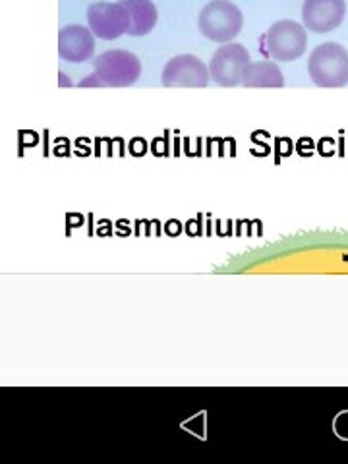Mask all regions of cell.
<instances>
[{
  "instance_id": "cell-7",
  "label": "cell",
  "mask_w": 348,
  "mask_h": 464,
  "mask_svg": "<svg viewBox=\"0 0 348 464\" xmlns=\"http://www.w3.org/2000/svg\"><path fill=\"white\" fill-rule=\"evenodd\" d=\"M209 78V68L198 56L178 55L167 62L161 83L164 88H205Z\"/></svg>"
},
{
  "instance_id": "cell-4",
  "label": "cell",
  "mask_w": 348,
  "mask_h": 464,
  "mask_svg": "<svg viewBox=\"0 0 348 464\" xmlns=\"http://www.w3.org/2000/svg\"><path fill=\"white\" fill-rule=\"evenodd\" d=\"M267 53L277 62L298 60L306 53V28L292 20H280L265 35Z\"/></svg>"
},
{
  "instance_id": "cell-9",
  "label": "cell",
  "mask_w": 348,
  "mask_h": 464,
  "mask_svg": "<svg viewBox=\"0 0 348 464\" xmlns=\"http://www.w3.org/2000/svg\"><path fill=\"white\" fill-rule=\"evenodd\" d=\"M95 35L91 29H85L83 26L72 23L60 29L58 33V55L62 60L80 62L89 60L95 53Z\"/></svg>"
},
{
  "instance_id": "cell-1",
  "label": "cell",
  "mask_w": 348,
  "mask_h": 464,
  "mask_svg": "<svg viewBox=\"0 0 348 464\" xmlns=\"http://www.w3.org/2000/svg\"><path fill=\"white\" fill-rule=\"evenodd\" d=\"M307 74L320 88H344L348 83V51L339 43H323L307 60Z\"/></svg>"
},
{
  "instance_id": "cell-10",
  "label": "cell",
  "mask_w": 348,
  "mask_h": 464,
  "mask_svg": "<svg viewBox=\"0 0 348 464\" xmlns=\"http://www.w3.org/2000/svg\"><path fill=\"white\" fill-rule=\"evenodd\" d=\"M120 2L130 14V28H128L130 37H144L153 31L159 14L151 0H120Z\"/></svg>"
},
{
  "instance_id": "cell-6",
  "label": "cell",
  "mask_w": 348,
  "mask_h": 464,
  "mask_svg": "<svg viewBox=\"0 0 348 464\" xmlns=\"http://www.w3.org/2000/svg\"><path fill=\"white\" fill-rule=\"evenodd\" d=\"M88 23L95 37L112 41L128 33L130 14L122 2H93L88 8Z\"/></svg>"
},
{
  "instance_id": "cell-5",
  "label": "cell",
  "mask_w": 348,
  "mask_h": 464,
  "mask_svg": "<svg viewBox=\"0 0 348 464\" xmlns=\"http://www.w3.org/2000/svg\"><path fill=\"white\" fill-rule=\"evenodd\" d=\"M250 62V55L242 45L223 43L209 62V75L221 88H236L242 83V74Z\"/></svg>"
},
{
  "instance_id": "cell-11",
  "label": "cell",
  "mask_w": 348,
  "mask_h": 464,
  "mask_svg": "<svg viewBox=\"0 0 348 464\" xmlns=\"http://www.w3.org/2000/svg\"><path fill=\"white\" fill-rule=\"evenodd\" d=\"M244 88H283L285 75L280 68L271 60L250 62L242 74Z\"/></svg>"
},
{
  "instance_id": "cell-2",
  "label": "cell",
  "mask_w": 348,
  "mask_h": 464,
  "mask_svg": "<svg viewBox=\"0 0 348 464\" xmlns=\"http://www.w3.org/2000/svg\"><path fill=\"white\" fill-rule=\"evenodd\" d=\"M198 26L205 39L228 43L242 31L244 16L240 12V8L228 0H213L199 12Z\"/></svg>"
},
{
  "instance_id": "cell-3",
  "label": "cell",
  "mask_w": 348,
  "mask_h": 464,
  "mask_svg": "<svg viewBox=\"0 0 348 464\" xmlns=\"http://www.w3.org/2000/svg\"><path fill=\"white\" fill-rule=\"evenodd\" d=\"M95 78L101 88H128L139 80L142 64L136 55L130 51H107L93 60Z\"/></svg>"
},
{
  "instance_id": "cell-12",
  "label": "cell",
  "mask_w": 348,
  "mask_h": 464,
  "mask_svg": "<svg viewBox=\"0 0 348 464\" xmlns=\"http://www.w3.org/2000/svg\"><path fill=\"white\" fill-rule=\"evenodd\" d=\"M64 78H66V75L62 74L60 72V85H72V82H66V80H64Z\"/></svg>"
},
{
  "instance_id": "cell-8",
  "label": "cell",
  "mask_w": 348,
  "mask_h": 464,
  "mask_svg": "<svg viewBox=\"0 0 348 464\" xmlns=\"http://www.w3.org/2000/svg\"><path fill=\"white\" fill-rule=\"evenodd\" d=\"M347 16L344 0H304L302 21L307 31L314 33H331Z\"/></svg>"
}]
</instances>
